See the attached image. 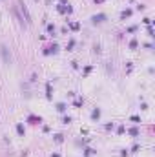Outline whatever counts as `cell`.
I'll use <instances>...</instances> for the list:
<instances>
[{"label": "cell", "instance_id": "obj_1", "mask_svg": "<svg viewBox=\"0 0 155 157\" xmlns=\"http://www.w3.org/2000/svg\"><path fill=\"white\" fill-rule=\"evenodd\" d=\"M8 48H5V46H2V55H4V60L5 62H9V57H8V51H5Z\"/></svg>", "mask_w": 155, "mask_h": 157}]
</instances>
